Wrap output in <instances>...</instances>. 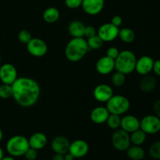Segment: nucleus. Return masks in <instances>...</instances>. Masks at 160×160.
<instances>
[{"mask_svg": "<svg viewBox=\"0 0 160 160\" xmlns=\"http://www.w3.org/2000/svg\"><path fill=\"white\" fill-rule=\"evenodd\" d=\"M12 98L22 107H31L37 103L40 97V86L32 78H17L12 84Z\"/></svg>", "mask_w": 160, "mask_h": 160, "instance_id": "obj_1", "label": "nucleus"}, {"mask_svg": "<svg viewBox=\"0 0 160 160\" xmlns=\"http://www.w3.org/2000/svg\"><path fill=\"white\" fill-rule=\"evenodd\" d=\"M89 51L87 40L84 38H73L65 48V56L73 62L81 60Z\"/></svg>", "mask_w": 160, "mask_h": 160, "instance_id": "obj_2", "label": "nucleus"}, {"mask_svg": "<svg viewBox=\"0 0 160 160\" xmlns=\"http://www.w3.org/2000/svg\"><path fill=\"white\" fill-rule=\"evenodd\" d=\"M137 58L135 54L130 50L120 52L115 59V69L125 75L131 73L135 70Z\"/></svg>", "mask_w": 160, "mask_h": 160, "instance_id": "obj_3", "label": "nucleus"}, {"mask_svg": "<svg viewBox=\"0 0 160 160\" xmlns=\"http://www.w3.org/2000/svg\"><path fill=\"white\" fill-rule=\"evenodd\" d=\"M6 151L12 157L24 156L27 150L30 148L29 142L23 135H14L6 142Z\"/></svg>", "mask_w": 160, "mask_h": 160, "instance_id": "obj_4", "label": "nucleus"}, {"mask_svg": "<svg viewBox=\"0 0 160 160\" xmlns=\"http://www.w3.org/2000/svg\"><path fill=\"white\" fill-rule=\"evenodd\" d=\"M106 103V108L109 113L117 114L119 116L126 113L131 106L128 98L121 95H112Z\"/></svg>", "mask_w": 160, "mask_h": 160, "instance_id": "obj_5", "label": "nucleus"}, {"mask_svg": "<svg viewBox=\"0 0 160 160\" xmlns=\"http://www.w3.org/2000/svg\"><path fill=\"white\" fill-rule=\"evenodd\" d=\"M112 144L115 149L120 152L126 151L131 144L129 133L123 129H117L112 134Z\"/></svg>", "mask_w": 160, "mask_h": 160, "instance_id": "obj_6", "label": "nucleus"}, {"mask_svg": "<svg viewBox=\"0 0 160 160\" xmlns=\"http://www.w3.org/2000/svg\"><path fill=\"white\" fill-rule=\"evenodd\" d=\"M140 129L145 134H154L160 131V119L156 115H148L140 121Z\"/></svg>", "mask_w": 160, "mask_h": 160, "instance_id": "obj_7", "label": "nucleus"}, {"mask_svg": "<svg viewBox=\"0 0 160 160\" xmlns=\"http://www.w3.org/2000/svg\"><path fill=\"white\" fill-rule=\"evenodd\" d=\"M28 52L34 57H42L48 52V46L42 39L38 38H31V40L27 44Z\"/></svg>", "mask_w": 160, "mask_h": 160, "instance_id": "obj_8", "label": "nucleus"}, {"mask_svg": "<svg viewBox=\"0 0 160 160\" xmlns=\"http://www.w3.org/2000/svg\"><path fill=\"white\" fill-rule=\"evenodd\" d=\"M17 78V70L12 64L4 63L0 66V81L2 84L12 85Z\"/></svg>", "mask_w": 160, "mask_h": 160, "instance_id": "obj_9", "label": "nucleus"}, {"mask_svg": "<svg viewBox=\"0 0 160 160\" xmlns=\"http://www.w3.org/2000/svg\"><path fill=\"white\" fill-rule=\"evenodd\" d=\"M119 31V28L114 26L111 23H106L98 28L97 34L101 38L103 42H109L115 40L118 37Z\"/></svg>", "mask_w": 160, "mask_h": 160, "instance_id": "obj_10", "label": "nucleus"}, {"mask_svg": "<svg viewBox=\"0 0 160 160\" xmlns=\"http://www.w3.org/2000/svg\"><path fill=\"white\" fill-rule=\"evenodd\" d=\"M113 95V91L111 86L106 84H98L93 91V96L99 102H107Z\"/></svg>", "mask_w": 160, "mask_h": 160, "instance_id": "obj_11", "label": "nucleus"}, {"mask_svg": "<svg viewBox=\"0 0 160 160\" xmlns=\"http://www.w3.org/2000/svg\"><path fill=\"white\" fill-rule=\"evenodd\" d=\"M105 6V0H83L81 7L84 12L91 16L99 14Z\"/></svg>", "mask_w": 160, "mask_h": 160, "instance_id": "obj_12", "label": "nucleus"}, {"mask_svg": "<svg viewBox=\"0 0 160 160\" xmlns=\"http://www.w3.org/2000/svg\"><path fill=\"white\" fill-rule=\"evenodd\" d=\"M89 145L85 141L78 139L71 142L69 148V152L74 158H82L88 153Z\"/></svg>", "mask_w": 160, "mask_h": 160, "instance_id": "obj_13", "label": "nucleus"}, {"mask_svg": "<svg viewBox=\"0 0 160 160\" xmlns=\"http://www.w3.org/2000/svg\"><path fill=\"white\" fill-rule=\"evenodd\" d=\"M97 72L101 75H108L115 69V59L105 56L100 58L95 65Z\"/></svg>", "mask_w": 160, "mask_h": 160, "instance_id": "obj_14", "label": "nucleus"}, {"mask_svg": "<svg viewBox=\"0 0 160 160\" xmlns=\"http://www.w3.org/2000/svg\"><path fill=\"white\" fill-rule=\"evenodd\" d=\"M153 63H154V60L152 58L148 56H143L137 59L135 70L138 72V73L142 76L149 74L152 71Z\"/></svg>", "mask_w": 160, "mask_h": 160, "instance_id": "obj_15", "label": "nucleus"}, {"mask_svg": "<svg viewBox=\"0 0 160 160\" xmlns=\"http://www.w3.org/2000/svg\"><path fill=\"white\" fill-rule=\"evenodd\" d=\"M70 142L65 136L59 135L55 137L51 142L52 150L55 153L66 154L69 152Z\"/></svg>", "mask_w": 160, "mask_h": 160, "instance_id": "obj_16", "label": "nucleus"}, {"mask_svg": "<svg viewBox=\"0 0 160 160\" xmlns=\"http://www.w3.org/2000/svg\"><path fill=\"white\" fill-rule=\"evenodd\" d=\"M120 128L126 132L131 134L134 131L140 129V120L133 115L124 116L121 118Z\"/></svg>", "mask_w": 160, "mask_h": 160, "instance_id": "obj_17", "label": "nucleus"}, {"mask_svg": "<svg viewBox=\"0 0 160 160\" xmlns=\"http://www.w3.org/2000/svg\"><path fill=\"white\" fill-rule=\"evenodd\" d=\"M109 112L107 108L104 106H97L91 112V120L97 124H102L106 123L109 116Z\"/></svg>", "mask_w": 160, "mask_h": 160, "instance_id": "obj_18", "label": "nucleus"}, {"mask_svg": "<svg viewBox=\"0 0 160 160\" xmlns=\"http://www.w3.org/2000/svg\"><path fill=\"white\" fill-rule=\"evenodd\" d=\"M28 142H29V145L31 148L36 150H41L46 146L48 143V138L43 133L36 132L30 137Z\"/></svg>", "mask_w": 160, "mask_h": 160, "instance_id": "obj_19", "label": "nucleus"}, {"mask_svg": "<svg viewBox=\"0 0 160 160\" xmlns=\"http://www.w3.org/2000/svg\"><path fill=\"white\" fill-rule=\"evenodd\" d=\"M157 85L156 79L153 76L149 74L145 75L139 82V88L141 91L145 93H150L153 92Z\"/></svg>", "mask_w": 160, "mask_h": 160, "instance_id": "obj_20", "label": "nucleus"}, {"mask_svg": "<svg viewBox=\"0 0 160 160\" xmlns=\"http://www.w3.org/2000/svg\"><path fill=\"white\" fill-rule=\"evenodd\" d=\"M85 25L80 20H73L68 25V32L73 38H84Z\"/></svg>", "mask_w": 160, "mask_h": 160, "instance_id": "obj_21", "label": "nucleus"}, {"mask_svg": "<svg viewBox=\"0 0 160 160\" xmlns=\"http://www.w3.org/2000/svg\"><path fill=\"white\" fill-rule=\"evenodd\" d=\"M127 156L131 160H143L145 152L141 145H132L126 150Z\"/></svg>", "mask_w": 160, "mask_h": 160, "instance_id": "obj_22", "label": "nucleus"}, {"mask_svg": "<svg viewBox=\"0 0 160 160\" xmlns=\"http://www.w3.org/2000/svg\"><path fill=\"white\" fill-rule=\"evenodd\" d=\"M60 16L59 9L56 7H48L44 11L43 19L46 23H53L57 21Z\"/></svg>", "mask_w": 160, "mask_h": 160, "instance_id": "obj_23", "label": "nucleus"}, {"mask_svg": "<svg viewBox=\"0 0 160 160\" xmlns=\"http://www.w3.org/2000/svg\"><path fill=\"white\" fill-rule=\"evenodd\" d=\"M118 37L120 38V40L124 43L129 44L131 43L135 39V33L132 29L128 28H123L119 31Z\"/></svg>", "mask_w": 160, "mask_h": 160, "instance_id": "obj_24", "label": "nucleus"}, {"mask_svg": "<svg viewBox=\"0 0 160 160\" xmlns=\"http://www.w3.org/2000/svg\"><path fill=\"white\" fill-rule=\"evenodd\" d=\"M130 138L134 145H142L146 140V134L142 129H138L131 133Z\"/></svg>", "mask_w": 160, "mask_h": 160, "instance_id": "obj_25", "label": "nucleus"}, {"mask_svg": "<svg viewBox=\"0 0 160 160\" xmlns=\"http://www.w3.org/2000/svg\"><path fill=\"white\" fill-rule=\"evenodd\" d=\"M103 42H104L102 40L101 38L98 34H95V35L92 36V37L88 38L87 40V43L88 45L89 50L100 49L102 47Z\"/></svg>", "mask_w": 160, "mask_h": 160, "instance_id": "obj_26", "label": "nucleus"}, {"mask_svg": "<svg viewBox=\"0 0 160 160\" xmlns=\"http://www.w3.org/2000/svg\"><path fill=\"white\" fill-rule=\"evenodd\" d=\"M106 123H107L108 127L109 128H111V129H119L120 128V123H121L120 116L117 115V114L110 113Z\"/></svg>", "mask_w": 160, "mask_h": 160, "instance_id": "obj_27", "label": "nucleus"}, {"mask_svg": "<svg viewBox=\"0 0 160 160\" xmlns=\"http://www.w3.org/2000/svg\"><path fill=\"white\" fill-rule=\"evenodd\" d=\"M11 97H12V85L2 84L0 85V98L2 99H8Z\"/></svg>", "mask_w": 160, "mask_h": 160, "instance_id": "obj_28", "label": "nucleus"}, {"mask_svg": "<svg viewBox=\"0 0 160 160\" xmlns=\"http://www.w3.org/2000/svg\"><path fill=\"white\" fill-rule=\"evenodd\" d=\"M125 79H126L125 74L119 71H117L112 74L111 81H112V84L115 87H121L125 83Z\"/></svg>", "mask_w": 160, "mask_h": 160, "instance_id": "obj_29", "label": "nucleus"}, {"mask_svg": "<svg viewBox=\"0 0 160 160\" xmlns=\"http://www.w3.org/2000/svg\"><path fill=\"white\" fill-rule=\"evenodd\" d=\"M149 155L152 159L160 160V141L152 144L149 148Z\"/></svg>", "mask_w": 160, "mask_h": 160, "instance_id": "obj_30", "label": "nucleus"}, {"mask_svg": "<svg viewBox=\"0 0 160 160\" xmlns=\"http://www.w3.org/2000/svg\"><path fill=\"white\" fill-rule=\"evenodd\" d=\"M32 38L31 33L28 30H21L18 34V39L21 43L28 44Z\"/></svg>", "mask_w": 160, "mask_h": 160, "instance_id": "obj_31", "label": "nucleus"}, {"mask_svg": "<svg viewBox=\"0 0 160 160\" xmlns=\"http://www.w3.org/2000/svg\"><path fill=\"white\" fill-rule=\"evenodd\" d=\"M27 160H36L38 158V150L30 147L24 154Z\"/></svg>", "mask_w": 160, "mask_h": 160, "instance_id": "obj_32", "label": "nucleus"}, {"mask_svg": "<svg viewBox=\"0 0 160 160\" xmlns=\"http://www.w3.org/2000/svg\"><path fill=\"white\" fill-rule=\"evenodd\" d=\"M83 0H65V5L72 9H78L81 6Z\"/></svg>", "mask_w": 160, "mask_h": 160, "instance_id": "obj_33", "label": "nucleus"}, {"mask_svg": "<svg viewBox=\"0 0 160 160\" xmlns=\"http://www.w3.org/2000/svg\"><path fill=\"white\" fill-rule=\"evenodd\" d=\"M119 53H120V51L118 50V48L117 47H109V48L106 51V56H109L111 59H116L117 57L118 56Z\"/></svg>", "mask_w": 160, "mask_h": 160, "instance_id": "obj_34", "label": "nucleus"}, {"mask_svg": "<svg viewBox=\"0 0 160 160\" xmlns=\"http://www.w3.org/2000/svg\"><path fill=\"white\" fill-rule=\"evenodd\" d=\"M97 34V31L94 27L90 26H85V28H84V37H86L87 38H88L92 37V36L95 35Z\"/></svg>", "mask_w": 160, "mask_h": 160, "instance_id": "obj_35", "label": "nucleus"}, {"mask_svg": "<svg viewBox=\"0 0 160 160\" xmlns=\"http://www.w3.org/2000/svg\"><path fill=\"white\" fill-rule=\"evenodd\" d=\"M122 23H123V19H122L121 17L118 15L114 16L112 18V20H111V23L113 24L114 26L117 27V28H119L122 24Z\"/></svg>", "mask_w": 160, "mask_h": 160, "instance_id": "obj_36", "label": "nucleus"}, {"mask_svg": "<svg viewBox=\"0 0 160 160\" xmlns=\"http://www.w3.org/2000/svg\"><path fill=\"white\" fill-rule=\"evenodd\" d=\"M153 111L155 115L160 119V99H158L153 105Z\"/></svg>", "mask_w": 160, "mask_h": 160, "instance_id": "obj_37", "label": "nucleus"}, {"mask_svg": "<svg viewBox=\"0 0 160 160\" xmlns=\"http://www.w3.org/2000/svg\"><path fill=\"white\" fill-rule=\"evenodd\" d=\"M152 70L157 76H160V59L154 61Z\"/></svg>", "mask_w": 160, "mask_h": 160, "instance_id": "obj_38", "label": "nucleus"}, {"mask_svg": "<svg viewBox=\"0 0 160 160\" xmlns=\"http://www.w3.org/2000/svg\"><path fill=\"white\" fill-rule=\"evenodd\" d=\"M51 160H64V155L59 153H55Z\"/></svg>", "mask_w": 160, "mask_h": 160, "instance_id": "obj_39", "label": "nucleus"}, {"mask_svg": "<svg viewBox=\"0 0 160 160\" xmlns=\"http://www.w3.org/2000/svg\"><path fill=\"white\" fill-rule=\"evenodd\" d=\"M74 159L75 158L73 157V155L70 154L69 152L64 154V160H74Z\"/></svg>", "mask_w": 160, "mask_h": 160, "instance_id": "obj_40", "label": "nucleus"}, {"mask_svg": "<svg viewBox=\"0 0 160 160\" xmlns=\"http://www.w3.org/2000/svg\"><path fill=\"white\" fill-rule=\"evenodd\" d=\"M1 160H16L12 156H3Z\"/></svg>", "mask_w": 160, "mask_h": 160, "instance_id": "obj_41", "label": "nucleus"}, {"mask_svg": "<svg viewBox=\"0 0 160 160\" xmlns=\"http://www.w3.org/2000/svg\"><path fill=\"white\" fill-rule=\"evenodd\" d=\"M3 156H3V150L2 149V148L0 147V160L2 159V158Z\"/></svg>", "mask_w": 160, "mask_h": 160, "instance_id": "obj_42", "label": "nucleus"}, {"mask_svg": "<svg viewBox=\"0 0 160 160\" xmlns=\"http://www.w3.org/2000/svg\"><path fill=\"white\" fill-rule=\"evenodd\" d=\"M2 138H3V133H2V130L0 129V142H1V141L2 140Z\"/></svg>", "mask_w": 160, "mask_h": 160, "instance_id": "obj_43", "label": "nucleus"}, {"mask_svg": "<svg viewBox=\"0 0 160 160\" xmlns=\"http://www.w3.org/2000/svg\"><path fill=\"white\" fill-rule=\"evenodd\" d=\"M2 61V54H1V52H0V66H1Z\"/></svg>", "mask_w": 160, "mask_h": 160, "instance_id": "obj_44", "label": "nucleus"}]
</instances>
